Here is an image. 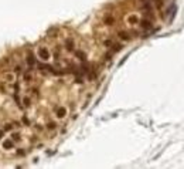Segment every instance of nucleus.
I'll use <instances>...</instances> for the list:
<instances>
[{
	"mask_svg": "<svg viewBox=\"0 0 184 169\" xmlns=\"http://www.w3.org/2000/svg\"><path fill=\"white\" fill-rule=\"evenodd\" d=\"M38 57H40L43 61H47L50 58V51L47 47H38Z\"/></svg>",
	"mask_w": 184,
	"mask_h": 169,
	"instance_id": "nucleus-1",
	"label": "nucleus"
},
{
	"mask_svg": "<svg viewBox=\"0 0 184 169\" xmlns=\"http://www.w3.org/2000/svg\"><path fill=\"white\" fill-rule=\"evenodd\" d=\"M139 23H140V27L144 28V30H150V28L153 27V26H152V22L150 20H146V18H144V20H139Z\"/></svg>",
	"mask_w": 184,
	"mask_h": 169,
	"instance_id": "nucleus-6",
	"label": "nucleus"
},
{
	"mask_svg": "<svg viewBox=\"0 0 184 169\" xmlns=\"http://www.w3.org/2000/svg\"><path fill=\"white\" fill-rule=\"evenodd\" d=\"M2 145H3L4 149H13V148H14V141H13L12 138H6L2 142Z\"/></svg>",
	"mask_w": 184,
	"mask_h": 169,
	"instance_id": "nucleus-4",
	"label": "nucleus"
},
{
	"mask_svg": "<svg viewBox=\"0 0 184 169\" xmlns=\"http://www.w3.org/2000/svg\"><path fill=\"white\" fill-rule=\"evenodd\" d=\"M112 43H113L112 40H105V41H103V44H105L106 47H110V46H112Z\"/></svg>",
	"mask_w": 184,
	"mask_h": 169,
	"instance_id": "nucleus-20",
	"label": "nucleus"
},
{
	"mask_svg": "<svg viewBox=\"0 0 184 169\" xmlns=\"http://www.w3.org/2000/svg\"><path fill=\"white\" fill-rule=\"evenodd\" d=\"M45 126H47V129H51V131H54V129L57 128L58 125H57V122H55V121H50V122H47Z\"/></svg>",
	"mask_w": 184,
	"mask_h": 169,
	"instance_id": "nucleus-14",
	"label": "nucleus"
},
{
	"mask_svg": "<svg viewBox=\"0 0 184 169\" xmlns=\"http://www.w3.org/2000/svg\"><path fill=\"white\" fill-rule=\"evenodd\" d=\"M65 115H67V108H65V107L57 108V117H58V118H64Z\"/></svg>",
	"mask_w": 184,
	"mask_h": 169,
	"instance_id": "nucleus-9",
	"label": "nucleus"
},
{
	"mask_svg": "<svg viewBox=\"0 0 184 169\" xmlns=\"http://www.w3.org/2000/svg\"><path fill=\"white\" fill-rule=\"evenodd\" d=\"M10 138H12L14 142H17V141L21 139V135H20V132H12V136H10Z\"/></svg>",
	"mask_w": 184,
	"mask_h": 169,
	"instance_id": "nucleus-15",
	"label": "nucleus"
},
{
	"mask_svg": "<svg viewBox=\"0 0 184 169\" xmlns=\"http://www.w3.org/2000/svg\"><path fill=\"white\" fill-rule=\"evenodd\" d=\"M24 154H26V151H18V152H17V155H20V156H23Z\"/></svg>",
	"mask_w": 184,
	"mask_h": 169,
	"instance_id": "nucleus-22",
	"label": "nucleus"
},
{
	"mask_svg": "<svg viewBox=\"0 0 184 169\" xmlns=\"http://www.w3.org/2000/svg\"><path fill=\"white\" fill-rule=\"evenodd\" d=\"M33 94L36 97H38V88H33Z\"/></svg>",
	"mask_w": 184,
	"mask_h": 169,
	"instance_id": "nucleus-21",
	"label": "nucleus"
},
{
	"mask_svg": "<svg viewBox=\"0 0 184 169\" xmlns=\"http://www.w3.org/2000/svg\"><path fill=\"white\" fill-rule=\"evenodd\" d=\"M13 128H14V124H10V122H7V124L3 125V131L4 132H10V131H13Z\"/></svg>",
	"mask_w": 184,
	"mask_h": 169,
	"instance_id": "nucleus-12",
	"label": "nucleus"
},
{
	"mask_svg": "<svg viewBox=\"0 0 184 169\" xmlns=\"http://www.w3.org/2000/svg\"><path fill=\"white\" fill-rule=\"evenodd\" d=\"M103 23H105L106 26H113V23H115V17H113V16H110V14L105 16Z\"/></svg>",
	"mask_w": 184,
	"mask_h": 169,
	"instance_id": "nucleus-8",
	"label": "nucleus"
},
{
	"mask_svg": "<svg viewBox=\"0 0 184 169\" xmlns=\"http://www.w3.org/2000/svg\"><path fill=\"white\" fill-rule=\"evenodd\" d=\"M129 23H139V18L136 16H132V17H129Z\"/></svg>",
	"mask_w": 184,
	"mask_h": 169,
	"instance_id": "nucleus-18",
	"label": "nucleus"
},
{
	"mask_svg": "<svg viewBox=\"0 0 184 169\" xmlns=\"http://www.w3.org/2000/svg\"><path fill=\"white\" fill-rule=\"evenodd\" d=\"M153 2H154V4H156V6L159 7V9L163 6V0H153Z\"/></svg>",
	"mask_w": 184,
	"mask_h": 169,
	"instance_id": "nucleus-19",
	"label": "nucleus"
},
{
	"mask_svg": "<svg viewBox=\"0 0 184 169\" xmlns=\"http://www.w3.org/2000/svg\"><path fill=\"white\" fill-rule=\"evenodd\" d=\"M118 37H119L120 40H123V41H129L132 37H130V34L128 33V31H125V30H119L118 31Z\"/></svg>",
	"mask_w": 184,
	"mask_h": 169,
	"instance_id": "nucleus-5",
	"label": "nucleus"
},
{
	"mask_svg": "<svg viewBox=\"0 0 184 169\" xmlns=\"http://www.w3.org/2000/svg\"><path fill=\"white\" fill-rule=\"evenodd\" d=\"M6 81H7L9 84L14 83V81H16V74H14V73H7V74H6Z\"/></svg>",
	"mask_w": 184,
	"mask_h": 169,
	"instance_id": "nucleus-11",
	"label": "nucleus"
},
{
	"mask_svg": "<svg viewBox=\"0 0 184 169\" xmlns=\"http://www.w3.org/2000/svg\"><path fill=\"white\" fill-rule=\"evenodd\" d=\"M26 61H27L28 67H30V68H33V67H34V65H36L37 60H36V57H34V55H33V53H30V51H28L27 57H26Z\"/></svg>",
	"mask_w": 184,
	"mask_h": 169,
	"instance_id": "nucleus-3",
	"label": "nucleus"
},
{
	"mask_svg": "<svg viewBox=\"0 0 184 169\" xmlns=\"http://www.w3.org/2000/svg\"><path fill=\"white\" fill-rule=\"evenodd\" d=\"M3 132H4L3 129H0V139H2V136H3Z\"/></svg>",
	"mask_w": 184,
	"mask_h": 169,
	"instance_id": "nucleus-24",
	"label": "nucleus"
},
{
	"mask_svg": "<svg viewBox=\"0 0 184 169\" xmlns=\"http://www.w3.org/2000/svg\"><path fill=\"white\" fill-rule=\"evenodd\" d=\"M23 121H24V124H27V125H30V121H28L27 118H23Z\"/></svg>",
	"mask_w": 184,
	"mask_h": 169,
	"instance_id": "nucleus-23",
	"label": "nucleus"
},
{
	"mask_svg": "<svg viewBox=\"0 0 184 169\" xmlns=\"http://www.w3.org/2000/svg\"><path fill=\"white\" fill-rule=\"evenodd\" d=\"M21 104H24V105H23L24 108H30V107H31V98L24 97V98H23V101H21Z\"/></svg>",
	"mask_w": 184,
	"mask_h": 169,
	"instance_id": "nucleus-13",
	"label": "nucleus"
},
{
	"mask_svg": "<svg viewBox=\"0 0 184 169\" xmlns=\"http://www.w3.org/2000/svg\"><path fill=\"white\" fill-rule=\"evenodd\" d=\"M65 48H67L68 51H74V48H75V43H74L72 38H67V40H65Z\"/></svg>",
	"mask_w": 184,
	"mask_h": 169,
	"instance_id": "nucleus-7",
	"label": "nucleus"
},
{
	"mask_svg": "<svg viewBox=\"0 0 184 169\" xmlns=\"http://www.w3.org/2000/svg\"><path fill=\"white\" fill-rule=\"evenodd\" d=\"M23 81L24 83H31L33 81V70H26L23 71Z\"/></svg>",
	"mask_w": 184,
	"mask_h": 169,
	"instance_id": "nucleus-2",
	"label": "nucleus"
},
{
	"mask_svg": "<svg viewBox=\"0 0 184 169\" xmlns=\"http://www.w3.org/2000/svg\"><path fill=\"white\" fill-rule=\"evenodd\" d=\"M13 73H14L16 75H21V74H23V67H21V64H16L14 67H13Z\"/></svg>",
	"mask_w": 184,
	"mask_h": 169,
	"instance_id": "nucleus-10",
	"label": "nucleus"
},
{
	"mask_svg": "<svg viewBox=\"0 0 184 169\" xmlns=\"http://www.w3.org/2000/svg\"><path fill=\"white\" fill-rule=\"evenodd\" d=\"M110 47H112V51L116 53V51H120L123 46H122V44H115V43H112V46H110Z\"/></svg>",
	"mask_w": 184,
	"mask_h": 169,
	"instance_id": "nucleus-16",
	"label": "nucleus"
},
{
	"mask_svg": "<svg viewBox=\"0 0 184 169\" xmlns=\"http://www.w3.org/2000/svg\"><path fill=\"white\" fill-rule=\"evenodd\" d=\"M75 54H77V57H79V60H82V61H85V58H86L85 53H82V51H77V53H75Z\"/></svg>",
	"mask_w": 184,
	"mask_h": 169,
	"instance_id": "nucleus-17",
	"label": "nucleus"
}]
</instances>
